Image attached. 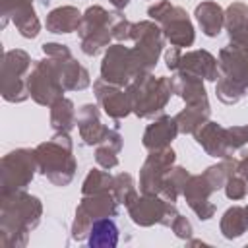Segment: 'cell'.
Listing matches in <instances>:
<instances>
[{
	"instance_id": "6da1fadb",
	"label": "cell",
	"mask_w": 248,
	"mask_h": 248,
	"mask_svg": "<svg viewBox=\"0 0 248 248\" xmlns=\"http://www.w3.org/2000/svg\"><path fill=\"white\" fill-rule=\"evenodd\" d=\"M41 215V200L27 194L25 190L0 194V246H25L29 232L39 225Z\"/></svg>"
},
{
	"instance_id": "7a4b0ae2",
	"label": "cell",
	"mask_w": 248,
	"mask_h": 248,
	"mask_svg": "<svg viewBox=\"0 0 248 248\" xmlns=\"http://www.w3.org/2000/svg\"><path fill=\"white\" fill-rule=\"evenodd\" d=\"M35 159L39 172L46 176L54 186H68L76 174V159L72 140L66 132H56L54 138L35 147Z\"/></svg>"
},
{
	"instance_id": "3957f363",
	"label": "cell",
	"mask_w": 248,
	"mask_h": 248,
	"mask_svg": "<svg viewBox=\"0 0 248 248\" xmlns=\"http://www.w3.org/2000/svg\"><path fill=\"white\" fill-rule=\"evenodd\" d=\"M219 78L215 85L217 99L225 105L238 103L248 89V50L234 46L229 43V46L219 50Z\"/></svg>"
},
{
	"instance_id": "277c9868",
	"label": "cell",
	"mask_w": 248,
	"mask_h": 248,
	"mask_svg": "<svg viewBox=\"0 0 248 248\" xmlns=\"http://www.w3.org/2000/svg\"><path fill=\"white\" fill-rule=\"evenodd\" d=\"M126 93L132 103V112L140 118H153L155 114L163 112L170 95L174 93L172 78H155L149 74L138 76L128 87Z\"/></svg>"
},
{
	"instance_id": "5b68a950",
	"label": "cell",
	"mask_w": 248,
	"mask_h": 248,
	"mask_svg": "<svg viewBox=\"0 0 248 248\" xmlns=\"http://www.w3.org/2000/svg\"><path fill=\"white\" fill-rule=\"evenodd\" d=\"M147 16L159 23L165 39L172 46H192L194 45V25L184 8L170 4L169 0H161L155 6H149Z\"/></svg>"
},
{
	"instance_id": "8992f818",
	"label": "cell",
	"mask_w": 248,
	"mask_h": 248,
	"mask_svg": "<svg viewBox=\"0 0 248 248\" xmlns=\"http://www.w3.org/2000/svg\"><path fill=\"white\" fill-rule=\"evenodd\" d=\"M27 89L29 97L43 105L50 107L54 101L64 97V83H62V74L54 58L45 56L43 60H35L33 68L27 74Z\"/></svg>"
},
{
	"instance_id": "52a82bcc",
	"label": "cell",
	"mask_w": 248,
	"mask_h": 248,
	"mask_svg": "<svg viewBox=\"0 0 248 248\" xmlns=\"http://www.w3.org/2000/svg\"><path fill=\"white\" fill-rule=\"evenodd\" d=\"M31 70V56L21 48L4 52L0 70V91L10 103H21L29 97L27 74Z\"/></svg>"
},
{
	"instance_id": "ba28073f",
	"label": "cell",
	"mask_w": 248,
	"mask_h": 248,
	"mask_svg": "<svg viewBox=\"0 0 248 248\" xmlns=\"http://www.w3.org/2000/svg\"><path fill=\"white\" fill-rule=\"evenodd\" d=\"M114 14L107 12L101 6H89L85 10V14L81 17V23L78 27V35H79V43H81L83 54L95 56L103 48L108 46V43L112 39L110 29H112Z\"/></svg>"
},
{
	"instance_id": "9c48e42d",
	"label": "cell",
	"mask_w": 248,
	"mask_h": 248,
	"mask_svg": "<svg viewBox=\"0 0 248 248\" xmlns=\"http://www.w3.org/2000/svg\"><path fill=\"white\" fill-rule=\"evenodd\" d=\"M141 74L143 70H141V64L134 48H128L122 43L110 45L107 48L103 62H101V79L126 89Z\"/></svg>"
},
{
	"instance_id": "30bf717a",
	"label": "cell",
	"mask_w": 248,
	"mask_h": 248,
	"mask_svg": "<svg viewBox=\"0 0 248 248\" xmlns=\"http://www.w3.org/2000/svg\"><path fill=\"white\" fill-rule=\"evenodd\" d=\"M35 170H39L37 167V159H35V149H16L10 151L8 155L2 157L0 163V194H8V192H16V190H25L33 176Z\"/></svg>"
},
{
	"instance_id": "8fae6325",
	"label": "cell",
	"mask_w": 248,
	"mask_h": 248,
	"mask_svg": "<svg viewBox=\"0 0 248 248\" xmlns=\"http://www.w3.org/2000/svg\"><path fill=\"white\" fill-rule=\"evenodd\" d=\"M126 209L132 217V221L140 227H151V225H165L170 227L172 221L178 217V209L172 202H167L161 196H147V194H136L128 203Z\"/></svg>"
},
{
	"instance_id": "7c38bea8",
	"label": "cell",
	"mask_w": 248,
	"mask_h": 248,
	"mask_svg": "<svg viewBox=\"0 0 248 248\" xmlns=\"http://www.w3.org/2000/svg\"><path fill=\"white\" fill-rule=\"evenodd\" d=\"M165 62L172 72H188L207 81H215L219 78V62L207 50L182 52L178 46H170L165 52Z\"/></svg>"
},
{
	"instance_id": "4fadbf2b",
	"label": "cell",
	"mask_w": 248,
	"mask_h": 248,
	"mask_svg": "<svg viewBox=\"0 0 248 248\" xmlns=\"http://www.w3.org/2000/svg\"><path fill=\"white\" fill-rule=\"evenodd\" d=\"M134 41V52L141 64V70L143 74H149L159 56H161V50L165 46V35L161 31V27L153 21H140V23H134L132 27V39Z\"/></svg>"
},
{
	"instance_id": "5bb4252c",
	"label": "cell",
	"mask_w": 248,
	"mask_h": 248,
	"mask_svg": "<svg viewBox=\"0 0 248 248\" xmlns=\"http://www.w3.org/2000/svg\"><path fill=\"white\" fill-rule=\"evenodd\" d=\"M45 56H50L56 60L60 74H62V83L66 91H81L89 85V72L72 56L70 48L60 43H45L43 45Z\"/></svg>"
},
{
	"instance_id": "9a60e30c",
	"label": "cell",
	"mask_w": 248,
	"mask_h": 248,
	"mask_svg": "<svg viewBox=\"0 0 248 248\" xmlns=\"http://www.w3.org/2000/svg\"><path fill=\"white\" fill-rule=\"evenodd\" d=\"M174 151L170 147H163L157 151H149L145 163L140 169V190L147 196H159L161 180L167 170L174 165Z\"/></svg>"
},
{
	"instance_id": "2e32d148",
	"label": "cell",
	"mask_w": 248,
	"mask_h": 248,
	"mask_svg": "<svg viewBox=\"0 0 248 248\" xmlns=\"http://www.w3.org/2000/svg\"><path fill=\"white\" fill-rule=\"evenodd\" d=\"M8 21H12L25 39H35L41 31L33 0H2V27H6Z\"/></svg>"
},
{
	"instance_id": "e0dca14e",
	"label": "cell",
	"mask_w": 248,
	"mask_h": 248,
	"mask_svg": "<svg viewBox=\"0 0 248 248\" xmlns=\"http://www.w3.org/2000/svg\"><path fill=\"white\" fill-rule=\"evenodd\" d=\"M93 91H95L97 103L110 118L122 120L124 116H128L132 112V103H130V97L124 87L107 83L105 79H97L93 83Z\"/></svg>"
},
{
	"instance_id": "ac0fdd59",
	"label": "cell",
	"mask_w": 248,
	"mask_h": 248,
	"mask_svg": "<svg viewBox=\"0 0 248 248\" xmlns=\"http://www.w3.org/2000/svg\"><path fill=\"white\" fill-rule=\"evenodd\" d=\"M194 138H196L198 145H202L207 155L217 157V159H229V157H232L229 128H223L221 124L207 120L200 130H196Z\"/></svg>"
},
{
	"instance_id": "d6986e66",
	"label": "cell",
	"mask_w": 248,
	"mask_h": 248,
	"mask_svg": "<svg viewBox=\"0 0 248 248\" xmlns=\"http://www.w3.org/2000/svg\"><path fill=\"white\" fill-rule=\"evenodd\" d=\"M184 198L190 205V209L202 219L207 221L215 215V203L209 202V196L213 194V188L203 178V174H190V178L184 184Z\"/></svg>"
},
{
	"instance_id": "ffe728a7",
	"label": "cell",
	"mask_w": 248,
	"mask_h": 248,
	"mask_svg": "<svg viewBox=\"0 0 248 248\" xmlns=\"http://www.w3.org/2000/svg\"><path fill=\"white\" fill-rule=\"evenodd\" d=\"M178 136V124L174 120V116H159L157 120H153L145 132H143V147L147 151H157L163 147H169L170 141Z\"/></svg>"
},
{
	"instance_id": "44dd1931",
	"label": "cell",
	"mask_w": 248,
	"mask_h": 248,
	"mask_svg": "<svg viewBox=\"0 0 248 248\" xmlns=\"http://www.w3.org/2000/svg\"><path fill=\"white\" fill-rule=\"evenodd\" d=\"M78 128H79V136L83 140L85 145H99L110 128H107L105 124H101L99 118V108L95 105H83L78 112Z\"/></svg>"
},
{
	"instance_id": "7402d4cb",
	"label": "cell",
	"mask_w": 248,
	"mask_h": 248,
	"mask_svg": "<svg viewBox=\"0 0 248 248\" xmlns=\"http://www.w3.org/2000/svg\"><path fill=\"white\" fill-rule=\"evenodd\" d=\"M225 27L229 31L231 45L248 50V6L234 2L225 10Z\"/></svg>"
},
{
	"instance_id": "603a6c76",
	"label": "cell",
	"mask_w": 248,
	"mask_h": 248,
	"mask_svg": "<svg viewBox=\"0 0 248 248\" xmlns=\"http://www.w3.org/2000/svg\"><path fill=\"white\" fill-rule=\"evenodd\" d=\"M78 209L85 213L91 221H97L103 217H114L118 213V202L112 192H99V194L81 196Z\"/></svg>"
},
{
	"instance_id": "cb8c5ba5",
	"label": "cell",
	"mask_w": 248,
	"mask_h": 248,
	"mask_svg": "<svg viewBox=\"0 0 248 248\" xmlns=\"http://www.w3.org/2000/svg\"><path fill=\"white\" fill-rule=\"evenodd\" d=\"M172 87L174 93L186 103V105H196V103H207V93L203 87L202 78L188 74V72H176L172 76Z\"/></svg>"
},
{
	"instance_id": "d4e9b609",
	"label": "cell",
	"mask_w": 248,
	"mask_h": 248,
	"mask_svg": "<svg viewBox=\"0 0 248 248\" xmlns=\"http://www.w3.org/2000/svg\"><path fill=\"white\" fill-rule=\"evenodd\" d=\"M202 31L207 37H217L225 25V12L217 2H202L196 6L194 12Z\"/></svg>"
},
{
	"instance_id": "484cf974",
	"label": "cell",
	"mask_w": 248,
	"mask_h": 248,
	"mask_svg": "<svg viewBox=\"0 0 248 248\" xmlns=\"http://www.w3.org/2000/svg\"><path fill=\"white\" fill-rule=\"evenodd\" d=\"M83 14H79L78 8L74 6H60L48 12L46 16V29L50 33H72L78 31L81 23Z\"/></svg>"
},
{
	"instance_id": "4316f807",
	"label": "cell",
	"mask_w": 248,
	"mask_h": 248,
	"mask_svg": "<svg viewBox=\"0 0 248 248\" xmlns=\"http://www.w3.org/2000/svg\"><path fill=\"white\" fill-rule=\"evenodd\" d=\"M209 114H211L209 103L186 105V108H182L174 116V120L178 124V132H182V134H196V130H200L209 120Z\"/></svg>"
},
{
	"instance_id": "83f0119b",
	"label": "cell",
	"mask_w": 248,
	"mask_h": 248,
	"mask_svg": "<svg viewBox=\"0 0 248 248\" xmlns=\"http://www.w3.org/2000/svg\"><path fill=\"white\" fill-rule=\"evenodd\" d=\"M87 244L91 248H114L118 244V227L114 221L110 217L93 221L87 234Z\"/></svg>"
},
{
	"instance_id": "f1b7e54d",
	"label": "cell",
	"mask_w": 248,
	"mask_h": 248,
	"mask_svg": "<svg viewBox=\"0 0 248 248\" xmlns=\"http://www.w3.org/2000/svg\"><path fill=\"white\" fill-rule=\"evenodd\" d=\"M76 124H78V116H76L74 103L70 99L62 97L50 105V126L54 128V132L70 134Z\"/></svg>"
},
{
	"instance_id": "f546056e",
	"label": "cell",
	"mask_w": 248,
	"mask_h": 248,
	"mask_svg": "<svg viewBox=\"0 0 248 248\" xmlns=\"http://www.w3.org/2000/svg\"><path fill=\"white\" fill-rule=\"evenodd\" d=\"M122 149V136L118 134V130H108L107 138L97 145L95 151V161L99 167L110 170L118 165V153Z\"/></svg>"
},
{
	"instance_id": "4dcf8cb0",
	"label": "cell",
	"mask_w": 248,
	"mask_h": 248,
	"mask_svg": "<svg viewBox=\"0 0 248 248\" xmlns=\"http://www.w3.org/2000/svg\"><path fill=\"white\" fill-rule=\"evenodd\" d=\"M219 229H221V234H223L227 240H232V238L242 236V234L248 231V219H246L244 207H242V205H232V207H229V209L223 213V217H221Z\"/></svg>"
},
{
	"instance_id": "1f68e13d",
	"label": "cell",
	"mask_w": 248,
	"mask_h": 248,
	"mask_svg": "<svg viewBox=\"0 0 248 248\" xmlns=\"http://www.w3.org/2000/svg\"><path fill=\"white\" fill-rule=\"evenodd\" d=\"M190 178V172L182 167H170L167 170V174L163 176L161 180V190H159V196L165 198L167 202H176L178 196L184 192V184L186 180Z\"/></svg>"
},
{
	"instance_id": "d6a6232c",
	"label": "cell",
	"mask_w": 248,
	"mask_h": 248,
	"mask_svg": "<svg viewBox=\"0 0 248 248\" xmlns=\"http://www.w3.org/2000/svg\"><path fill=\"white\" fill-rule=\"evenodd\" d=\"M236 172V159L234 157H229V159H223L221 163L213 165V167H207L205 172H203V178L209 182V186L213 188V192L225 188L227 180Z\"/></svg>"
},
{
	"instance_id": "836d02e7",
	"label": "cell",
	"mask_w": 248,
	"mask_h": 248,
	"mask_svg": "<svg viewBox=\"0 0 248 248\" xmlns=\"http://www.w3.org/2000/svg\"><path fill=\"white\" fill-rule=\"evenodd\" d=\"M112 182L114 176H110L107 170H99V169H91L83 180L81 186V196H89V194H99V192H112Z\"/></svg>"
},
{
	"instance_id": "e575fe53",
	"label": "cell",
	"mask_w": 248,
	"mask_h": 248,
	"mask_svg": "<svg viewBox=\"0 0 248 248\" xmlns=\"http://www.w3.org/2000/svg\"><path fill=\"white\" fill-rule=\"evenodd\" d=\"M112 194L116 198L118 203H128L138 192H136V184H134V178L132 174L128 172H120L114 176V182H112Z\"/></svg>"
},
{
	"instance_id": "d590c367",
	"label": "cell",
	"mask_w": 248,
	"mask_h": 248,
	"mask_svg": "<svg viewBox=\"0 0 248 248\" xmlns=\"http://www.w3.org/2000/svg\"><path fill=\"white\" fill-rule=\"evenodd\" d=\"M225 194H227L229 200H244L246 194H248V184H246V180H244L238 172H234V174L227 180V184H225Z\"/></svg>"
},
{
	"instance_id": "8d00e7d4",
	"label": "cell",
	"mask_w": 248,
	"mask_h": 248,
	"mask_svg": "<svg viewBox=\"0 0 248 248\" xmlns=\"http://www.w3.org/2000/svg\"><path fill=\"white\" fill-rule=\"evenodd\" d=\"M91 225H93V221L85 213L76 209V217H74V223H72V238L74 240H85L87 234H89Z\"/></svg>"
},
{
	"instance_id": "74e56055",
	"label": "cell",
	"mask_w": 248,
	"mask_h": 248,
	"mask_svg": "<svg viewBox=\"0 0 248 248\" xmlns=\"http://www.w3.org/2000/svg\"><path fill=\"white\" fill-rule=\"evenodd\" d=\"M170 229H172V232L178 236V238H182V240H188L190 236H192V225H190V221L186 219V217H182L180 213H178V217L172 221V225H170Z\"/></svg>"
},
{
	"instance_id": "f35d334b",
	"label": "cell",
	"mask_w": 248,
	"mask_h": 248,
	"mask_svg": "<svg viewBox=\"0 0 248 248\" xmlns=\"http://www.w3.org/2000/svg\"><path fill=\"white\" fill-rule=\"evenodd\" d=\"M236 172L246 180L248 184V153L246 155H240V159H236Z\"/></svg>"
},
{
	"instance_id": "ab89813d",
	"label": "cell",
	"mask_w": 248,
	"mask_h": 248,
	"mask_svg": "<svg viewBox=\"0 0 248 248\" xmlns=\"http://www.w3.org/2000/svg\"><path fill=\"white\" fill-rule=\"evenodd\" d=\"M108 2H110L116 10H124V8L128 6V2H130V0H108Z\"/></svg>"
},
{
	"instance_id": "60d3db41",
	"label": "cell",
	"mask_w": 248,
	"mask_h": 248,
	"mask_svg": "<svg viewBox=\"0 0 248 248\" xmlns=\"http://www.w3.org/2000/svg\"><path fill=\"white\" fill-rule=\"evenodd\" d=\"M244 213H246V219H248V205H244Z\"/></svg>"
}]
</instances>
